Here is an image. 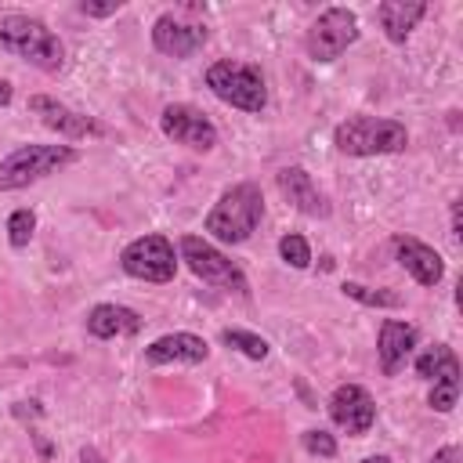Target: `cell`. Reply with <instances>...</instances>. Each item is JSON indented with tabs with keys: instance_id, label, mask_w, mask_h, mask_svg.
I'll return each instance as SVG.
<instances>
[{
	"instance_id": "1",
	"label": "cell",
	"mask_w": 463,
	"mask_h": 463,
	"mask_svg": "<svg viewBox=\"0 0 463 463\" xmlns=\"http://www.w3.org/2000/svg\"><path fill=\"white\" fill-rule=\"evenodd\" d=\"M260 217H264L260 188L253 181H239L228 192H221V199L213 203V210L203 221V232L224 246H239L257 232Z\"/></svg>"
},
{
	"instance_id": "2",
	"label": "cell",
	"mask_w": 463,
	"mask_h": 463,
	"mask_svg": "<svg viewBox=\"0 0 463 463\" xmlns=\"http://www.w3.org/2000/svg\"><path fill=\"white\" fill-rule=\"evenodd\" d=\"M0 47L29 65H36L40 72H58L65 65V47L61 40L33 14L22 11H7L0 14Z\"/></svg>"
},
{
	"instance_id": "3",
	"label": "cell",
	"mask_w": 463,
	"mask_h": 463,
	"mask_svg": "<svg viewBox=\"0 0 463 463\" xmlns=\"http://www.w3.org/2000/svg\"><path fill=\"white\" fill-rule=\"evenodd\" d=\"M333 145L344 156H394L405 152L409 130L387 116H351L333 130Z\"/></svg>"
},
{
	"instance_id": "4",
	"label": "cell",
	"mask_w": 463,
	"mask_h": 463,
	"mask_svg": "<svg viewBox=\"0 0 463 463\" xmlns=\"http://www.w3.org/2000/svg\"><path fill=\"white\" fill-rule=\"evenodd\" d=\"M76 163V148L72 145H22L11 156L0 159V192H18L29 188L43 177H51L54 170Z\"/></svg>"
},
{
	"instance_id": "5",
	"label": "cell",
	"mask_w": 463,
	"mask_h": 463,
	"mask_svg": "<svg viewBox=\"0 0 463 463\" xmlns=\"http://www.w3.org/2000/svg\"><path fill=\"white\" fill-rule=\"evenodd\" d=\"M206 87L232 109L242 112H260L268 105V87L257 65L250 61H235V58H221L206 69Z\"/></svg>"
},
{
	"instance_id": "6",
	"label": "cell",
	"mask_w": 463,
	"mask_h": 463,
	"mask_svg": "<svg viewBox=\"0 0 463 463\" xmlns=\"http://www.w3.org/2000/svg\"><path fill=\"white\" fill-rule=\"evenodd\" d=\"M177 253H181V260L188 264V271L195 279H203V282H210L217 289H228V293H242V297L250 293V282H246L242 268L232 257H224L213 242H206L199 235H181Z\"/></svg>"
},
{
	"instance_id": "7",
	"label": "cell",
	"mask_w": 463,
	"mask_h": 463,
	"mask_svg": "<svg viewBox=\"0 0 463 463\" xmlns=\"http://www.w3.org/2000/svg\"><path fill=\"white\" fill-rule=\"evenodd\" d=\"M354 40H358V14L351 7H326L311 22L304 36V51L311 61H336Z\"/></svg>"
},
{
	"instance_id": "8",
	"label": "cell",
	"mask_w": 463,
	"mask_h": 463,
	"mask_svg": "<svg viewBox=\"0 0 463 463\" xmlns=\"http://www.w3.org/2000/svg\"><path fill=\"white\" fill-rule=\"evenodd\" d=\"M119 268L141 282H170L177 275V253L166 235H141L123 246Z\"/></svg>"
},
{
	"instance_id": "9",
	"label": "cell",
	"mask_w": 463,
	"mask_h": 463,
	"mask_svg": "<svg viewBox=\"0 0 463 463\" xmlns=\"http://www.w3.org/2000/svg\"><path fill=\"white\" fill-rule=\"evenodd\" d=\"M159 130H163L174 145H184V148H192V152H213V148H217V127H213L195 105H184V101H174V105L163 109Z\"/></svg>"
},
{
	"instance_id": "10",
	"label": "cell",
	"mask_w": 463,
	"mask_h": 463,
	"mask_svg": "<svg viewBox=\"0 0 463 463\" xmlns=\"http://www.w3.org/2000/svg\"><path fill=\"white\" fill-rule=\"evenodd\" d=\"M326 409H329V420L340 430L354 434V438L369 434V427L376 423V402H373V394L362 383H340L329 394V405Z\"/></svg>"
},
{
	"instance_id": "11",
	"label": "cell",
	"mask_w": 463,
	"mask_h": 463,
	"mask_svg": "<svg viewBox=\"0 0 463 463\" xmlns=\"http://www.w3.org/2000/svg\"><path fill=\"white\" fill-rule=\"evenodd\" d=\"M206 25L203 22H184L181 14L166 11L152 22V47L166 58H192L206 43Z\"/></svg>"
},
{
	"instance_id": "12",
	"label": "cell",
	"mask_w": 463,
	"mask_h": 463,
	"mask_svg": "<svg viewBox=\"0 0 463 463\" xmlns=\"http://www.w3.org/2000/svg\"><path fill=\"white\" fill-rule=\"evenodd\" d=\"M29 109L40 116V123H43V127L58 130L65 141H83V137H101V134H105V127H101L94 116H83V112H76V109L61 105L58 98L33 94V98H29Z\"/></svg>"
},
{
	"instance_id": "13",
	"label": "cell",
	"mask_w": 463,
	"mask_h": 463,
	"mask_svg": "<svg viewBox=\"0 0 463 463\" xmlns=\"http://www.w3.org/2000/svg\"><path fill=\"white\" fill-rule=\"evenodd\" d=\"M391 250H394V260L420 282V286H438L445 279V260L434 246H427L423 239L416 235H394L391 239Z\"/></svg>"
},
{
	"instance_id": "14",
	"label": "cell",
	"mask_w": 463,
	"mask_h": 463,
	"mask_svg": "<svg viewBox=\"0 0 463 463\" xmlns=\"http://www.w3.org/2000/svg\"><path fill=\"white\" fill-rule=\"evenodd\" d=\"M416 326L402 322V318H383L380 333H376V358H380V369L383 376H398L402 365L409 362L412 347H416Z\"/></svg>"
},
{
	"instance_id": "15",
	"label": "cell",
	"mask_w": 463,
	"mask_h": 463,
	"mask_svg": "<svg viewBox=\"0 0 463 463\" xmlns=\"http://www.w3.org/2000/svg\"><path fill=\"white\" fill-rule=\"evenodd\" d=\"M279 192L286 195V203L307 217H329V199L318 192V184L311 181V174L304 166H282L275 174Z\"/></svg>"
},
{
	"instance_id": "16",
	"label": "cell",
	"mask_w": 463,
	"mask_h": 463,
	"mask_svg": "<svg viewBox=\"0 0 463 463\" xmlns=\"http://www.w3.org/2000/svg\"><path fill=\"white\" fill-rule=\"evenodd\" d=\"M210 358V344L195 333H166L159 340H152L145 347V362L148 365H170V362H184V365H199Z\"/></svg>"
},
{
	"instance_id": "17",
	"label": "cell",
	"mask_w": 463,
	"mask_h": 463,
	"mask_svg": "<svg viewBox=\"0 0 463 463\" xmlns=\"http://www.w3.org/2000/svg\"><path fill=\"white\" fill-rule=\"evenodd\" d=\"M423 14H427V0H383V4H376V22L391 43H405Z\"/></svg>"
},
{
	"instance_id": "18",
	"label": "cell",
	"mask_w": 463,
	"mask_h": 463,
	"mask_svg": "<svg viewBox=\"0 0 463 463\" xmlns=\"http://www.w3.org/2000/svg\"><path fill=\"white\" fill-rule=\"evenodd\" d=\"M141 329V315L134 307L123 304H94L87 311V333L98 340H112V336H134Z\"/></svg>"
},
{
	"instance_id": "19",
	"label": "cell",
	"mask_w": 463,
	"mask_h": 463,
	"mask_svg": "<svg viewBox=\"0 0 463 463\" xmlns=\"http://www.w3.org/2000/svg\"><path fill=\"white\" fill-rule=\"evenodd\" d=\"M430 383H434V387H430V394H427V405H430L434 412H452V409H456V402H459V387H463L459 358L452 354V358L445 362V369H441Z\"/></svg>"
},
{
	"instance_id": "20",
	"label": "cell",
	"mask_w": 463,
	"mask_h": 463,
	"mask_svg": "<svg viewBox=\"0 0 463 463\" xmlns=\"http://www.w3.org/2000/svg\"><path fill=\"white\" fill-rule=\"evenodd\" d=\"M221 344L235 347L239 354H246V358H253V362L268 358V351H271V344H268L264 336L250 333V329H224V333H221Z\"/></svg>"
},
{
	"instance_id": "21",
	"label": "cell",
	"mask_w": 463,
	"mask_h": 463,
	"mask_svg": "<svg viewBox=\"0 0 463 463\" xmlns=\"http://www.w3.org/2000/svg\"><path fill=\"white\" fill-rule=\"evenodd\" d=\"M340 289H344V297H351L365 307H402V297L391 293V289H373V286H362V282H344Z\"/></svg>"
},
{
	"instance_id": "22",
	"label": "cell",
	"mask_w": 463,
	"mask_h": 463,
	"mask_svg": "<svg viewBox=\"0 0 463 463\" xmlns=\"http://www.w3.org/2000/svg\"><path fill=\"white\" fill-rule=\"evenodd\" d=\"M33 232H36V213H33L29 206H22V210H14V213L7 217V242H11L14 250H25L29 239H33Z\"/></svg>"
},
{
	"instance_id": "23",
	"label": "cell",
	"mask_w": 463,
	"mask_h": 463,
	"mask_svg": "<svg viewBox=\"0 0 463 463\" xmlns=\"http://www.w3.org/2000/svg\"><path fill=\"white\" fill-rule=\"evenodd\" d=\"M279 257H282L289 268H307V264H311V246H307L304 235L286 232V235L279 239Z\"/></svg>"
},
{
	"instance_id": "24",
	"label": "cell",
	"mask_w": 463,
	"mask_h": 463,
	"mask_svg": "<svg viewBox=\"0 0 463 463\" xmlns=\"http://www.w3.org/2000/svg\"><path fill=\"white\" fill-rule=\"evenodd\" d=\"M456 351L449 347V344H434V347H427L420 358H416V376H423V380H434L441 369H445V362L452 358Z\"/></svg>"
},
{
	"instance_id": "25",
	"label": "cell",
	"mask_w": 463,
	"mask_h": 463,
	"mask_svg": "<svg viewBox=\"0 0 463 463\" xmlns=\"http://www.w3.org/2000/svg\"><path fill=\"white\" fill-rule=\"evenodd\" d=\"M300 445L311 452V456H322V459H333L336 456V438L329 430H304L300 434Z\"/></svg>"
},
{
	"instance_id": "26",
	"label": "cell",
	"mask_w": 463,
	"mask_h": 463,
	"mask_svg": "<svg viewBox=\"0 0 463 463\" xmlns=\"http://www.w3.org/2000/svg\"><path fill=\"white\" fill-rule=\"evenodd\" d=\"M80 11L87 18H109L116 11H123V0H109V4H94V0H80Z\"/></svg>"
},
{
	"instance_id": "27",
	"label": "cell",
	"mask_w": 463,
	"mask_h": 463,
	"mask_svg": "<svg viewBox=\"0 0 463 463\" xmlns=\"http://www.w3.org/2000/svg\"><path fill=\"white\" fill-rule=\"evenodd\" d=\"M459 459V449L456 445H441L434 456H430V463H456Z\"/></svg>"
},
{
	"instance_id": "28",
	"label": "cell",
	"mask_w": 463,
	"mask_h": 463,
	"mask_svg": "<svg viewBox=\"0 0 463 463\" xmlns=\"http://www.w3.org/2000/svg\"><path fill=\"white\" fill-rule=\"evenodd\" d=\"M80 463H105V456H101L98 449L87 445V449H80Z\"/></svg>"
},
{
	"instance_id": "29",
	"label": "cell",
	"mask_w": 463,
	"mask_h": 463,
	"mask_svg": "<svg viewBox=\"0 0 463 463\" xmlns=\"http://www.w3.org/2000/svg\"><path fill=\"white\" fill-rule=\"evenodd\" d=\"M11 98H14L11 83H7V80H0V109H4V105H11Z\"/></svg>"
},
{
	"instance_id": "30",
	"label": "cell",
	"mask_w": 463,
	"mask_h": 463,
	"mask_svg": "<svg viewBox=\"0 0 463 463\" xmlns=\"http://www.w3.org/2000/svg\"><path fill=\"white\" fill-rule=\"evenodd\" d=\"M452 239L459 242V203H452Z\"/></svg>"
},
{
	"instance_id": "31",
	"label": "cell",
	"mask_w": 463,
	"mask_h": 463,
	"mask_svg": "<svg viewBox=\"0 0 463 463\" xmlns=\"http://www.w3.org/2000/svg\"><path fill=\"white\" fill-rule=\"evenodd\" d=\"M362 463H391L387 456H369V459H362Z\"/></svg>"
}]
</instances>
